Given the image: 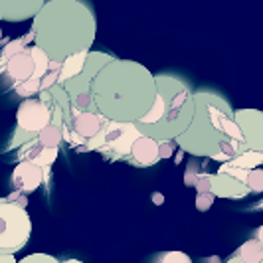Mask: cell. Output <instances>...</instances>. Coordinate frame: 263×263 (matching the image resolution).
<instances>
[{
  "instance_id": "1",
  "label": "cell",
  "mask_w": 263,
  "mask_h": 263,
  "mask_svg": "<svg viewBox=\"0 0 263 263\" xmlns=\"http://www.w3.org/2000/svg\"><path fill=\"white\" fill-rule=\"evenodd\" d=\"M176 145L192 157L232 160L243 151L241 129L236 123L232 103L224 95L208 89L194 91V117L178 135Z\"/></svg>"
},
{
  "instance_id": "2",
  "label": "cell",
  "mask_w": 263,
  "mask_h": 263,
  "mask_svg": "<svg viewBox=\"0 0 263 263\" xmlns=\"http://www.w3.org/2000/svg\"><path fill=\"white\" fill-rule=\"evenodd\" d=\"M95 107L111 121H137L148 113L157 95V79L143 64L113 58L91 81Z\"/></svg>"
},
{
  "instance_id": "3",
  "label": "cell",
  "mask_w": 263,
  "mask_h": 263,
  "mask_svg": "<svg viewBox=\"0 0 263 263\" xmlns=\"http://www.w3.org/2000/svg\"><path fill=\"white\" fill-rule=\"evenodd\" d=\"M34 44L52 60H64L81 50H91L97 18L85 0H46L32 18Z\"/></svg>"
},
{
  "instance_id": "4",
  "label": "cell",
  "mask_w": 263,
  "mask_h": 263,
  "mask_svg": "<svg viewBox=\"0 0 263 263\" xmlns=\"http://www.w3.org/2000/svg\"><path fill=\"white\" fill-rule=\"evenodd\" d=\"M157 95L148 113L135 121L137 129L157 141H174L178 135L188 129L194 117V91L188 81L158 73Z\"/></svg>"
},
{
  "instance_id": "5",
  "label": "cell",
  "mask_w": 263,
  "mask_h": 263,
  "mask_svg": "<svg viewBox=\"0 0 263 263\" xmlns=\"http://www.w3.org/2000/svg\"><path fill=\"white\" fill-rule=\"evenodd\" d=\"M32 236V220L24 206L0 198V253H18Z\"/></svg>"
},
{
  "instance_id": "6",
  "label": "cell",
  "mask_w": 263,
  "mask_h": 263,
  "mask_svg": "<svg viewBox=\"0 0 263 263\" xmlns=\"http://www.w3.org/2000/svg\"><path fill=\"white\" fill-rule=\"evenodd\" d=\"M143 133L137 129V125L133 121H111L109 119L105 127L85 143V148L103 151V155L115 153V158H123L129 157L133 143Z\"/></svg>"
},
{
  "instance_id": "7",
  "label": "cell",
  "mask_w": 263,
  "mask_h": 263,
  "mask_svg": "<svg viewBox=\"0 0 263 263\" xmlns=\"http://www.w3.org/2000/svg\"><path fill=\"white\" fill-rule=\"evenodd\" d=\"M48 123H52V109L40 97L38 99L26 97L16 111V133L10 141V148L24 145L26 141L34 139Z\"/></svg>"
},
{
  "instance_id": "8",
  "label": "cell",
  "mask_w": 263,
  "mask_h": 263,
  "mask_svg": "<svg viewBox=\"0 0 263 263\" xmlns=\"http://www.w3.org/2000/svg\"><path fill=\"white\" fill-rule=\"evenodd\" d=\"M234 117L241 129L243 148L263 153V111H259V109H237V111H234Z\"/></svg>"
},
{
  "instance_id": "9",
  "label": "cell",
  "mask_w": 263,
  "mask_h": 263,
  "mask_svg": "<svg viewBox=\"0 0 263 263\" xmlns=\"http://www.w3.org/2000/svg\"><path fill=\"white\" fill-rule=\"evenodd\" d=\"M44 182H46L44 168L36 162H32V160H20L12 172V188L24 192V194L38 190Z\"/></svg>"
},
{
  "instance_id": "10",
  "label": "cell",
  "mask_w": 263,
  "mask_h": 263,
  "mask_svg": "<svg viewBox=\"0 0 263 263\" xmlns=\"http://www.w3.org/2000/svg\"><path fill=\"white\" fill-rule=\"evenodd\" d=\"M46 0H0V22H24L34 18Z\"/></svg>"
},
{
  "instance_id": "11",
  "label": "cell",
  "mask_w": 263,
  "mask_h": 263,
  "mask_svg": "<svg viewBox=\"0 0 263 263\" xmlns=\"http://www.w3.org/2000/svg\"><path fill=\"white\" fill-rule=\"evenodd\" d=\"M212 194L216 198H232V200H241L250 194V188L243 180L228 172H216L212 174Z\"/></svg>"
},
{
  "instance_id": "12",
  "label": "cell",
  "mask_w": 263,
  "mask_h": 263,
  "mask_svg": "<svg viewBox=\"0 0 263 263\" xmlns=\"http://www.w3.org/2000/svg\"><path fill=\"white\" fill-rule=\"evenodd\" d=\"M60 148H50V146H44L38 139H30L24 145H20V153H18V160H32L40 164L42 168H50L55 158H58Z\"/></svg>"
},
{
  "instance_id": "13",
  "label": "cell",
  "mask_w": 263,
  "mask_h": 263,
  "mask_svg": "<svg viewBox=\"0 0 263 263\" xmlns=\"http://www.w3.org/2000/svg\"><path fill=\"white\" fill-rule=\"evenodd\" d=\"M107 121L109 119L105 115H101L99 111H81V113H76L71 129L83 139V143H87L91 137H95L97 133L105 127Z\"/></svg>"
},
{
  "instance_id": "14",
  "label": "cell",
  "mask_w": 263,
  "mask_h": 263,
  "mask_svg": "<svg viewBox=\"0 0 263 263\" xmlns=\"http://www.w3.org/2000/svg\"><path fill=\"white\" fill-rule=\"evenodd\" d=\"M4 69H6V76L12 79L14 83L18 81H24L30 76H34V58H32V50L24 48L18 53H14L12 58H8L4 62Z\"/></svg>"
},
{
  "instance_id": "15",
  "label": "cell",
  "mask_w": 263,
  "mask_h": 263,
  "mask_svg": "<svg viewBox=\"0 0 263 263\" xmlns=\"http://www.w3.org/2000/svg\"><path fill=\"white\" fill-rule=\"evenodd\" d=\"M129 158L133 162H137L139 166H153L157 164L160 157H158V141L148 137V135H141L137 137V141L133 143Z\"/></svg>"
},
{
  "instance_id": "16",
  "label": "cell",
  "mask_w": 263,
  "mask_h": 263,
  "mask_svg": "<svg viewBox=\"0 0 263 263\" xmlns=\"http://www.w3.org/2000/svg\"><path fill=\"white\" fill-rule=\"evenodd\" d=\"M263 263V243L257 237H251L239 246V250L228 259V263Z\"/></svg>"
},
{
  "instance_id": "17",
  "label": "cell",
  "mask_w": 263,
  "mask_h": 263,
  "mask_svg": "<svg viewBox=\"0 0 263 263\" xmlns=\"http://www.w3.org/2000/svg\"><path fill=\"white\" fill-rule=\"evenodd\" d=\"M87 55H89V50H81V52H76V53H71V55H67V58H64V64H62V69H60V79H58V83H64V81H67L69 78L78 76L79 71L83 69V66H85Z\"/></svg>"
},
{
  "instance_id": "18",
  "label": "cell",
  "mask_w": 263,
  "mask_h": 263,
  "mask_svg": "<svg viewBox=\"0 0 263 263\" xmlns=\"http://www.w3.org/2000/svg\"><path fill=\"white\" fill-rule=\"evenodd\" d=\"M40 143L44 146H50V148H60L62 141H64V135H62V127L55 125V123H48L42 131L36 135Z\"/></svg>"
},
{
  "instance_id": "19",
  "label": "cell",
  "mask_w": 263,
  "mask_h": 263,
  "mask_svg": "<svg viewBox=\"0 0 263 263\" xmlns=\"http://www.w3.org/2000/svg\"><path fill=\"white\" fill-rule=\"evenodd\" d=\"M228 162H232L236 166H243V168H255V166L263 164V153L251 151V148H243L239 155H236V157L232 158V160H228Z\"/></svg>"
},
{
  "instance_id": "20",
  "label": "cell",
  "mask_w": 263,
  "mask_h": 263,
  "mask_svg": "<svg viewBox=\"0 0 263 263\" xmlns=\"http://www.w3.org/2000/svg\"><path fill=\"white\" fill-rule=\"evenodd\" d=\"M30 50H32V58H34V76L42 79V76L48 71V66H50V55L36 44Z\"/></svg>"
},
{
  "instance_id": "21",
  "label": "cell",
  "mask_w": 263,
  "mask_h": 263,
  "mask_svg": "<svg viewBox=\"0 0 263 263\" xmlns=\"http://www.w3.org/2000/svg\"><path fill=\"white\" fill-rule=\"evenodd\" d=\"M28 42H34V32H30V34H26L24 38L20 40H12V42H8L6 46H4V50H2V53H0V62L4 64L8 58H12L14 53H18L20 50H24L26 48Z\"/></svg>"
},
{
  "instance_id": "22",
  "label": "cell",
  "mask_w": 263,
  "mask_h": 263,
  "mask_svg": "<svg viewBox=\"0 0 263 263\" xmlns=\"http://www.w3.org/2000/svg\"><path fill=\"white\" fill-rule=\"evenodd\" d=\"M14 89L16 93L20 95V97H34V95H38L40 93V78L36 76H30L28 79L24 81H18V83H14Z\"/></svg>"
},
{
  "instance_id": "23",
  "label": "cell",
  "mask_w": 263,
  "mask_h": 263,
  "mask_svg": "<svg viewBox=\"0 0 263 263\" xmlns=\"http://www.w3.org/2000/svg\"><path fill=\"white\" fill-rule=\"evenodd\" d=\"M246 184L250 188V192L253 194H261L263 192V168H250L248 172V178H246Z\"/></svg>"
},
{
  "instance_id": "24",
  "label": "cell",
  "mask_w": 263,
  "mask_h": 263,
  "mask_svg": "<svg viewBox=\"0 0 263 263\" xmlns=\"http://www.w3.org/2000/svg\"><path fill=\"white\" fill-rule=\"evenodd\" d=\"M158 263H192L190 255H186L182 251H168L157 257Z\"/></svg>"
},
{
  "instance_id": "25",
  "label": "cell",
  "mask_w": 263,
  "mask_h": 263,
  "mask_svg": "<svg viewBox=\"0 0 263 263\" xmlns=\"http://www.w3.org/2000/svg\"><path fill=\"white\" fill-rule=\"evenodd\" d=\"M196 192H212V174L208 172H198L196 180H194Z\"/></svg>"
},
{
  "instance_id": "26",
  "label": "cell",
  "mask_w": 263,
  "mask_h": 263,
  "mask_svg": "<svg viewBox=\"0 0 263 263\" xmlns=\"http://www.w3.org/2000/svg\"><path fill=\"white\" fill-rule=\"evenodd\" d=\"M214 200H216V196H214L212 192H198V196H196V210H200V212L210 210L212 204H214Z\"/></svg>"
},
{
  "instance_id": "27",
  "label": "cell",
  "mask_w": 263,
  "mask_h": 263,
  "mask_svg": "<svg viewBox=\"0 0 263 263\" xmlns=\"http://www.w3.org/2000/svg\"><path fill=\"white\" fill-rule=\"evenodd\" d=\"M58 79H60V71H55V69H48L42 79H40V89H50L52 85L58 83Z\"/></svg>"
},
{
  "instance_id": "28",
  "label": "cell",
  "mask_w": 263,
  "mask_h": 263,
  "mask_svg": "<svg viewBox=\"0 0 263 263\" xmlns=\"http://www.w3.org/2000/svg\"><path fill=\"white\" fill-rule=\"evenodd\" d=\"M174 148H176V141H158V157L162 158H171L174 155Z\"/></svg>"
},
{
  "instance_id": "29",
  "label": "cell",
  "mask_w": 263,
  "mask_h": 263,
  "mask_svg": "<svg viewBox=\"0 0 263 263\" xmlns=\"http://www.w3.org/2000/svg\"><path fill=\"white\" fill-rule=\"evenodd\" d=\"M22 263H58V259L48 253H32V255H26Z\"/></svg>"
},
{
  "instance_id": "30",
  "label": "cell",
  "mask_w": 263,
  "mask_h": 263,
  "mask_svg": "<svg viewBox=\"0 0 263 263\" xmlns=\"http://www.w3.org/2000/svg\"><path fill=\"white\" fill-rule=\"evenodd\" d=\"M198 164L196 162H190L188 164V168H186L184 172V184L186 186H194V180H196V176H198Z\"/></svg>"
},
{
  "instance_id": "31",
  "label": "cell",
  "mask_w": 263,
  "mask_h": 263,
  "mask_svg": "<svg viewBox=\"0 0 263 263\" xmlns=\"http://www.w3.org/2000/svg\"><path fill=\"white\" fill-rule=\"evenodd\" d=\"M8 198H10V200H14L16 204H20V206H24V208H26L28 200H26V194H24V192H20V190H14V192Z\"/></svg>"
},
{
  "instance_id": "32",
  "label": "cell",
  "mask_w": 263,
  "mask_h": 263,
  "mask_svg": "<svg viewBox=\"0 0 263 263\" xmlns=\"http://www.w3.org/2000/svg\"><path fill=\"white\" fill-rule=\"evenodd\" d=\"M255 237H257V239H259V241L263 243V226H259V228L255 230Z\"/></svg>"
},
{
  "instance_id": "33",
  "label": "cell",
  "mask_w": 263,
  "mask_h": 263,
  "mask_svg": "<svg viewBox=\"0 0 263 263\" xmlns=\"http://www.w3.org/2000/svg\"><path fill=\"white\" fill-rule=\"evenodd\" d=\"M155 198V204H162V194H153Z\"/></svg>"
},
{
  "instance_id": "34",
  "label": "cell",
  "mask_w": 263,
  "mask_h": 263,
  "mask_svg": "<svg viewBox=\"0 0 263 263\" xmlns=\"http://www.w3.org/2000/svg\"><path fill=\"white\" fill-rule=\"evenodd\" d=\"M253 208H255V210H259V208H263V202H257V204H255Z\"/></svg>"
},
{
  "instance_id": "35",
  "label": "cell",
  "mask_w": 263,
  "mask_h": 263,
  "mask_svg": "<svg viewBox=\"0 0 263 263\" xmlns=\"http://www.w3.org/2000/svg\"><path fill=\"white\" fill-rule=\"evenodd\" d=\"M0 40H2V30H0Z\"/></svg>"
}]
</instances>
